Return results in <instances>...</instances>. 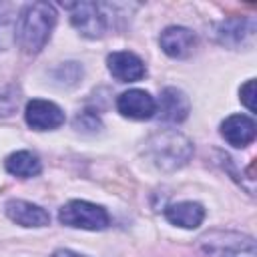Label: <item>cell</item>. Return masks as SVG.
Returning <instances> with one entry per match:
<instances>
[{"label":"cell","mask_w":257,"mask_h":257,"mask_svg":"<svg viewBox=\"0 0 257 257\" xmlns=\"http://www.w3.org/2000/svg\"><path fill=\"white\" fill-rule=\"evenodd\" d=\"M143 153L153 167H157L163 173H173L191 161L195 147L191 139L181 131L161 128L145 141Z\"/></svg>","instance_id":"6da1fadb"},{"label":"cell","mask_w":257,"mask_h":257,"mask_svg":"<svg viewBox=\"0 0 257 257\" xmlns=\"http://www.w3.org/2000/svg\"><path fill=\"white\" fill-rule=\"evenodd\" d=\"M56 8L50 2H32L22 6L16 26V42L26 54L40 52L50 40L56 24Z\"/></svg>","instance_id":"7a4b0ae2"},{"label":"cell","mask_w":257,"mask_h":257,"mask_svg":"<svg viewBox=\"0 0 257 257\" xmlns=\"http://www.w3.org/2000/svg\"><path fill=\"white\" fill-rule=\"evenodd\" d=\"M197 243L209 257H257L255 239L237 231L213 229L203 233Z\"/></svg>","instance_id":"3957f363"},{"label":"cell","mask_w":257,"mask_h":257,"mask_svg":"<svg viewBox=\"0 0 257 257\" xmlns=\"http://www.w3.org/2000/svg\"><path fill=\"white\" fill-rule=\"evenodd\" d=\"M58 221L70 229H84V231H102L110 225V215L102 205L72 199L58 209Z\"/></svg>","instance_id":"277c9868"},{"label":"cell","mask_w":257,"mask_h":257,"mask_svg":"<svg viewBox=\"0 0 257 257\" xmlns=\"http://www.w3.org/2000/svg\"><path fill=\"white\" fill-rule=\"evenodd\" d=\"M64 8L70 12V24L82 34L84 38H102L108 28V14L106 4L98 2H74L64 4Z\"/></svg>","instance_id":"5b68a950"},{"label":"cell","mask_w":257,"mask_h":257,"mask_svg":"<svg viewBox=\"0 0 257 257\" xmlns=\"http://www.w3.org/2000/svg\"><path fill=\"white\" fill-rule=\"evenodd\" d=\"M255 18L251 16H237V18H227L215 24V38L219 44L227 48H241V46H251L255 40Z\"/></svg>","instance_id":"8992f818"},{"label":"cell","mask_w":257,"mask_h":257,"mask_svg":"<svg viewBox=\"0 0 257 257\" xmlns=\"http://www.w3.org/2000/svg\"><path fill=\"white\" fill-rule=\"evenodd\" d=\"M24 120L34 131H54L64 124V110L44 98H32L24 106Z\"/></svg>","instance_id":"52a82bcc"},{"label":"cell","mask_w":257,"mask_h":257,"mask_svg":"<svg viewBox=\"0 0 257 257\" xmlns=\"http://www.w3.org/2000/svg\"><path fill=\"white\" fill-rule=\"evenodd\" d=\"M191 112V102L189 96L177 88V86H167L161 90L159 100H157V116L163 122L169 124H179L183 122Z\"/></svg>","instance_id":"ba28073f"},{"label":"cell","mask_w":257,"mask_h":257,"mask_svg":"<svg viewBox=\"0 0 257 257\" xmlns=\"http://www.w3.org/2000/svg\"><path fill=\"white\" fill-rule=\"evenodd\" d=\"M116 110L131 120H149L157 112V100L141 88H131L116 98Z\"/></svg>","instance_id":"9c48e42d"},{"label":"cell","mask_w":257,"mask_h":257,"mask_svg":"<svg viewBox=\"0 0 257 257\" xmlns=\"http://www.w3.org/2000/svg\"><path fill=\"white\" fill-rule=\"evenodd\" d=\"M108 72L118 82H137L147 74V66L141 56L131 50H114L106 56Z\"/></svg>","instance_id":"30bf717a"},{"label":"cell","mask_w":257,"mask_h":257,"mask_svg":"<svg viewBox=\"0 0 257 257\" xmlns=\"http://www.w3.org/2000/svg\"><path fill=\"white\" fill-rule=\"evenodd\" d=\"M4 213L12 223L26 227V229H40V227L50 225V215L40 205H34L30 201L10 199L4 205Z\"/></svg>","instance_id":"8fae6325"},{"label":"cell","mask_w":257,"mask_h":257,"mask_svg":"<svg viewBox=\"0 0 257 257\" xmlns=\"http://www.w3.org/2000/svg\"><path fill=\"white\" fill-rule=\"evenodd\" d=\"M161 50L171 58H185L197 46V36L185 26H167L159 36Z\"/></svg>","instance_id":"7c38bea8"},{"label":"cell","mask_w":257,"mask_h":257,"mask_svg":"<svg viewBox=\"0 0 257 257\" xmlns=\"http://www.w3.org/2000/svg\"><path fill=\"white\" fill-rule=\"evenodd\" d=\"M255 120L247 114H231L221 122V137L237 149L251 145L255 141Z\"/></svg>","instance_id":"4fadbf2b"},{"label":"cell","mask_w":257,"mask_h":257,"mask_svg":"<svg viewBox=\"0 0 257 257\" xmlns=\"http://www.w3.org/2000/svg\"><path fill=\"white\" fill-rule=\"evenodd\" d=\"M165 219L181 229H197L205 221V207L197 201L173 203L165 209Z\"/></svg>","instance_id":"5bb4252c"},{"label":"cell","mask_w":257,"mask_h":257,"mask_svg":"<svg viewBox=\"0 0 257 257\" xmlns=\"http://www.w3.org/2000/svg\"><path fill=\"white\" fill-rule=\"evenodd\" d=\"M4 169L12 177L30 179V177H36L42 171V165H40V159L34 153H30V151H16V153H10L4 159Z\"/></svg>","instance_id":"9a60e30c"},{"label":"cell","mask_w":257,"mask_h":257,"mask_svg":"<svg viewBox=\"0 0 257 257\" xmlns=\"http://www.w3.org/2000/svg\"><path fill=\"white\" fill-rule=\"evenodd\" d=\"M16 26H18V16H14V4L2 2L0 4V48H6L12 42H16Z\"/></svg>","instance_id":"2e32d148"},{"label":"cell","mask_w":257,"mask_h":257,"mask_svg":"<svg viewBox=\"0 0 257 257\" xmlns=\"http://www.w3.org/2000/svg\"><path fill=\"white\" fill-rule=\"evenodd\" d=\"M52 78L60 86H74L82 78V66L78 62H62L52 70Z\"/></svg>","instance_id":"e0dca14e"},{"label":"cell","mask_w":257,"mask_h":257,"mask_svg":"<svg viewBox=\"0 0 257 257\" xmlns=\"http://www.w3.org/2000/svg\"><path fill=\"white\" fill-rule=\"evenodd\" d=\"M20 102V90L16 86H4L0 88V118L2 116H10Z\"/></svg>","instance_id":"ac0fdd59"},{"label":"cell","mask_w":257,"mask_h":257,"mask_svg":"<svg viewBox=\"0 0 257 257\" xmlns=\"http://www.w3.org/2000/svg\"><path fill=\"white\" fill-rule=\"evenodd\" d=\"M74 128H78V131H82V133H96V131L102 128V122H100V118H98L94 112L84 110V112H80V114L74 118Z\"/></svg>","instance_id":"d6986e66"},{"label":"cell","mask_w":257,"mask_h":257,"mask_svg":"<svg viewBox=\"0 0 257 257\" xmlns=\"http://www.w3.org/2000/svg\"><path fill=\"white\" fill-rule=\"evenodd\" d=\"M239 94H241V102L247 106V110L249 112H255V78H249L241 86Z\"/></svg>","instance_id":"ffe728a7"},{"label":"cell","mask_w":257,"mask_h":257,"mask_svg":"<svg viewBox=\"0 0 257 257\" xmlns=\"http://www.w3.org/2000/svg\"><path fill=\"white\" fill-rule=\"evenodd\" d=\"M52 257H84V255L74 253V251H70V249H58V251L52 253Z\"/></svg>","instance_id":"44dd1931"}]
</instances>
